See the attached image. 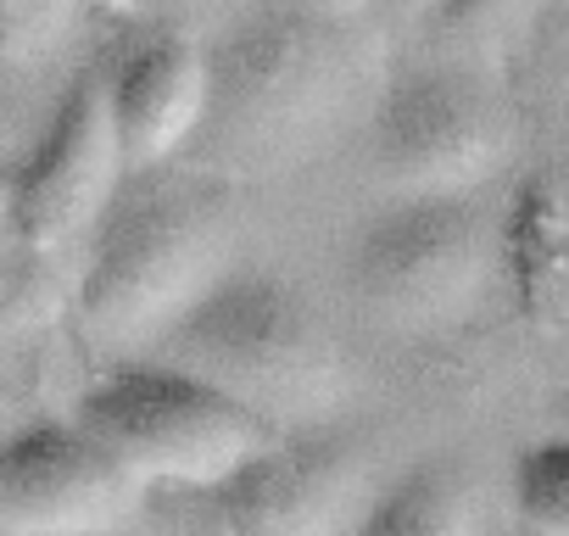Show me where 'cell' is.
Listing matches in <instances>:
<instances>
[{"label": "cell", "instance_id": "6da1fadb", "mask_svg": "<svg viewBox=\"0 0 569 536\" xmlns=\"http://www.w3.org/2000/svg\"><path fill=\"white\" fill-rule=\"evenodd\" d=\"M146 179L112 201L79 268L73 330L101 358L151 353L223 275L240 240V190L229 179L184 173Z\"/></svg>", "mask_w": 569, "mask_h": 536}, {"label": "cell", "instance_id": "ac0fdd59", "mask_svg": "<svg viewBox=\"0 0 569 536\" xmlns=\"http://www.w3.org/2000/svg\"><path fill=\"white\" fill-rule=\"evenodd\" d=\"M162 7H207V0H162Z\"/></svg>", "mask_w": 569, "mask_h": 536}, {"label": "cell", "instance_id": "7a4b0ae2", "mask_svg": "<svg viewBox=\"0 0 569 536\" xmlns=\"http://www.w3.org/2000/svg\"><path fill=\"white\" fill-rule=\"evenodd\" d=\"M363 85L369 57L352 23L273 0L212 46L207 135L229 162L291 168L347 123Z\"/></svg>", "mask_w": 569, "mask_h": 536}, {"label": "cell", "instance_id": "30bf717a", "mask_svg": "<svg viewBox=\"0 0 569 536\" xmlns=\"http://www.w3.org/2000/svg\"><path fill=\"white\" fill-rule=\"evenodd\" d=\"M107 96L129 173H151L207 129L212 51H201L179 29H146L107 62Z\"/></svg>", "mask_w": 569, "mask_h": 536}, {"label": "cell", "instance_id": "4fadbf2b", "mask_svg": "<svg viewBox=\"0 0 569 536\" xmlns=\"http://www.w3.org/2000/svg\"><path fill=\"white\" fill-rule=\"evenodd\" d=\"M73 302H79V280L68 275L62 251L29 246V240L7 246V336L12 341L51 330L62 314H73Z\"/></svg>", "mask_w": 569, "mask_h": 536}, {"label": "cell", "instance_id": "ba28073f", "mask_svg": "<svg viewBox=\"0 0 569 536\" xmlns=\"http://www.w3.org/2000/svg\"><path fill=\"white\" fill-rule=\"evenodd\" d=\"M369 140L375 168L397 185V196H475V185L508 157V118L469 68L425 62L380 90Z\"/></svg>", "mask_w": 569, "mask_h": 536}, {"label": "cell", "instance_id": "8992f818", "mask_svg": "<svg viewBox=\"0 0 569 536\" xmlns=\"http://www.w3.org/2000/svg\"><path fill=\"white\" fill-rule=\"evenodd\" d=\"M201 536H352L380 492L369 458L330 430H279L229 480L190 492Z\"/></svg>", "mask_w": 569, "mask_h": 536}, {"label": "cell", "instance_id": "2e32d148", "mask_svg": "<svg viewBox=\"0 0 569 536\" xmlns=\"http://www.w3.org/2000/svg\"><path fill=\"white\" fill-rule=\"evenodd\" d=\"M284 7H297V12H313V18H336V23H358L375 0H284Z\"/></svg>", "mask_w": 569, "mask_h": 536}, {"label": "cell", "instance_id": "9a60e30c", "mask_svg": "<svg viewBox=\"0 0 569 536\" xmlns=\"http://www.w3.org/2000/svg\"><path fill=\"white\" fill-rule=\"evenodd\" d=\"M79 0H0V46H7L12 68L46 62L68 29H73Z\"/></svg>", "mask_w": 569, "mask_h": 536}, {"label": "cell", "instance_id": "d6986e66", "mask_svg": "<svg viewBox=\"0 0 569 536\" xmlns=\"http://www.w3.org/2000/svg\"><path fill=\"white\" fill-rule=\"evenodd\" d=\"M480 536H513V530H480Z\"/></svg>", "mask_w": 569, "mask_h": 536}, {"label": "cell", "instance_id": "3957f363", "mask_svg": "<svg viewBox=\"0 0 569 536\" xmlns=\"http://www.w3.org/2000/svg\"><path fill=\"white\" fill-rule=\"evenodd\" d=\"M151 353L207 375L279 430L325 425L352 391L336 336L279 275H223Z\"/></svg>", "mask_w": 569, "mask_h": 536}, {"label": "cell", "instance_id": "8fae6325", "mask_svg": "<svg viewBox=\"0 0 569 536\" xmlns=\"http://www.w3.org/2000/svg\"><path fill=\"white\" fill-rule=\"evenodd\" d=\"M352 536H480L475 486L447 458L419 464L369 503V514Z\"/></svg>", "mask_w": 569, "mask_h": 536}, {"label": "cell", "instance_id": "52a82bcc", "mask_svg": "<svg viewBox=\"0 0 569 536\" xmlns=\"http://www.w3.org/2000/svg\"><path fill=\"white\" fill-rule=\"evenodd\" d=\"M129 162L107 96V62H90L62 90L46 135L7 179V229L12 240L68 251L73 240L96 235L107 207L118 201Z\"/></svg>", "mask_w": 569, "mask_h": 536}, {"label": "cell", "instance_id": "5b68a950", "mask_svg": "<svg viewBox=\"0 0 569 536\" xmlns=\"http://www.w3.org/2000/svg\"><path fill=\"white\" fill-rule=\"evenodd\" d=\"M491 280V224L475 196H397L347 246V286L375 325L425 336L458 325Z\"/></svg>", "mask_w": 569, "mask_h": 536}, {"label": "cell", "instance_id": "e0dca14e", "mask_svg": "<svg viewBox=\"0 0 569 536\" xmlns=\"http://www.w3.org/2000/svg\"><path fill=\"white\" fill-rule=\"evenodd\" d=\"M90 7H101V12H134L140 0H90Z\"/></svg>", "mask_w": 569, "mask_h": 536}, {"label": "cell", "instance_id": "9c48e42d", "mask_svg": "<svg viewBox=\"0 0 569 536\" xmlns=\"http://www.w3.org/2000/svg\"><path fill=\"white\" fill-rule=\"evenodd\" d=\"M157 486L79 419H34L0 458L7 536H118Z\"/></svg>", "mask_w": 569, "mask_h": 536}, {"label": "cell", "instance_id": "7c38bea8", "mask_svg": "<svg viewBox=\"0 0 569 536\" xmlns=\"http://www.w3.org/2000/svg\"><path fill=\"white\" fill-rule=\"evenodd\" d=\"M525 18V0H425L419 7V46L430 62L469 68L508 46V34Z\"/></svg>", "mask_w": 569, "mask_h": 536}, {"label": "cell", "instance_id": "5bb4252c", "mask_svg": "<svg viewBox=\"0 0 569 536\" xmlns=\"http://www.w3.org/2000/svg\"><path fill=\"white\" fill-rule=\"evenodd\" d=\"M513 508L530 536H569V436H552L519 453Z\"/></svg>", "mask_w": 569, "mask_h": 536}, {"label": "cell", "instance_id": "277c9868", "mask_svg": "<svg viewBox=\"0 0 569 536\" xmlns=\"http://www.w3.org/2000/svg\"><path fill=\"white\" fill-rule=\"evenodd\" d=\"M73 419L157 492H207L279 436L273 419L168 358L112 364L79 391Z\"/></svg>", "mask_w": 569, "mask_h": 536}]
</instances>
